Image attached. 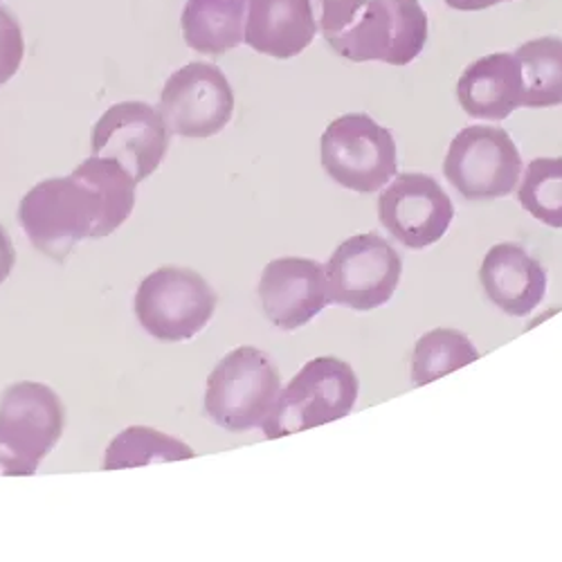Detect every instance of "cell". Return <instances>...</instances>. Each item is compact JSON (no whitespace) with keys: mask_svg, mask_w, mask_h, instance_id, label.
I'll return each mask as SVG.
<instances>
[{"mask_svg":"<svg viewBox=\"0 0 562 562\" xmlns=\"http://www.w3.org/2000/svg\"><path fill=\"white\" fill-rule=\"evenodd\" d=\"M135 180L115 160L92 156L70 176L34 184L19 205L27 241L55 261H66L83 239H104L135 207Z\"/></svg>","mask_w":562,"mask_h":562,"instance_id":"obj_1","label":"cell"},{"mask_svg":"<svg viewBox=\"0 0 562 562\" xmlns=\"http://www.w3.org/2000/svg\"><path fill=\"white\" fill-rule=\"evenodd\" d=\"M358 394L360 383L351 364L336 356H319L295 373L289 387L279 390L261 424L263 435L266 439H281L345 418Z\"/></svg>","mask_w":562,"mask_h":562,"instance_id":"obj_2","label":"cell"},{"mask_svg":"<svg viewBox=\"0 0 562 562\" xmlns=\"http://www.w3.org/2000/svg\"><path fill=\"white\" fill-rule=\"evenodd\" d=\"M66 409L57 392L21 381L0 398V477H30L59 443Z\"/></svg>","mask_w":562,"mask_h":562,"instance_id":"obj_3","label":"cell"},{"mask_svg":"<svg viewBox=\"0 0 562 562\" xmlns=\"http://www.w3.org/2000/svg\"><path fill=\"white\" fill-rule=\"evenodd\" d=\"M281 390L274 360L257 347H239L212 369L205 414L227 432H250L270 414Z\"/></svg>","mask_w":562,"mask_h":562,"instance_id":"obj_4","label":"cell"},{"mask_svg":"<svg viewBox=\"0 0 562 562\" xmlns=\"http://www.w3.org/2000/svg\"><path fill=\"white\" fill-rule=\"evenodd\" d=\"M319 158L326 176L358 194H376L398 173L392 131L367 113H347L326 126Z\"/></svg>","mask_w":562,"mask_h":562,"instance_id":"obj_5","label":"cell"},{"mask_svg":"<svg viewBox=\"0 0 562 562\" xmlns=\"http://www.w3.org/2000/svg\"><path fill=\"white\" fill-rule=\"evenodd\" d=\"M428 14L418 0H367L356 21L326 38L331 50L353 64L409 66L428 43Z\"/></svg>","mask_w":562,"mask_h":562,"instance_id":"obj_6","label":"cell"},{"mask_svg":"<svg viewBox=\"0 0 562 562\" xmlns=\"http://www.w3.org/2000/svg\"><path fill=\"white\" fill-rule=\"evenodd\" d=\"M135 317L160 342L196 338L216 311V293L203 274L180 266H162L135 291Z\"/></svg>","mask_w":562,"mask_h":562,"instance_id":"obj_7","label":"cell"},{"mask_svg":"<svg viewBox=\"0 0 562 562\" xmlns=\"http://www.w3.org/2000/svg\"><path fill=\"white\" fill-rule=\"evenodd\" d=\"M443 173L468 201H493L513 194L522 176V156L499 126L461 128L450 143Z\"/></svg>","mask_w":562,"mask_h":562,"instance_id":"obj_8","label":"cell"},{"mask_svg":"<svg viewBox=\"0 0 562 562\" xmlns=\"http://www.w3.org/2000/svg\"><path fill=\"white\" fill-rule=\"evenodd\" d=\"M331 304L353 311L385 306L403 274V259L381 234H356L342 241L324 268Z\"/></svg>","mask_w":562,"mask_h":562,"instance_id":"obj_9","label":"cell"},{"mask_svg":"<svg viewBox=\"0 0 562 562\" xmlns=\"http://www.w3.org/2000/svg\"><path fill=\"white\" fill-rule=\"evenodd\" d=\"M158 113L171 133L187 139H207L229 124L234 90L221 68L192 61L162 86Z\"/></svg>","mask_w":562,"mask_h":562,"instance_id":"obj_10","label":"cell"},{"mask_svg":"<svg viewBox=\"0 0 562 562\" xmlns=\"http://www.w3.org/2000/svg\"><path fill=\"white\" fill-rule=\"evenodd\" d=\"M171 131L158 109L145 102L113 104L92 128V156L120 162L145 182L165 162Z\"/></svg>","mask_w":562,"mask_h":562,"instance_id":"obj_11","label":"cell"},{"mask_svg":"<svg viewBox=\"0 0 562 562\" xmlns=\"http://www.w3.org/2000/svg\"><path fill=\"white\" fill-rule=\"evenodd\" d=\"M379 216L392 237L412 250H424L450 229L454 205L428 173H396L379 199Z\"/></svg>","mask_w":562,"mask_h":562,"instance_id":"obj_12","label":"cell"},{"mask_svg":"<svg viewBox=\"0 0 562 562\" xmlns=\"http://www.w3.org/2000/svg\"><path fill=\"white\" fill-rule=\"evenodd\" d=\"M259 300L266 317L277 329H302L331 304L324 266L302 257L270 261L259 279Z\"/></svg>","mask_w":562,"mask_h":562,"instance_id":"obj_13","label":"cell"},{"mask_svg":"<svg viewBox=\"0 0 562 562\" xmlns=\"http://www.w3.org/2000/svg\"><path fill=\"white\" fill-rule=\"evenodd\" d=\"M482 289L499 311L527 317L547 295V270L518 244L493 246L480 266Z\"/></svg>","mask_w":562,"mask_h":562,"instance_id":"obj_14","label":"cell"},{"mask_svg":"<svg viewBox=\"0 0 562 562\" xmlns=\"http://www.w3.org/2000/svg\"><path fill=\"white\" fill-rule=\"evenodd\" d=\"M459 106L475 120L502 122L525 104V79L513 53L473 61L457 81Z\"/></svg>","mask_w":562,"mask_h":562,"instance_id":"obj_15","label":"cell"},{"mask_svg":"<svg viewBox=\"0 0 562 562\" xmlns=\"http://www.w3.org/2000/svg\"><path fill=\"white\" fill-rule=\"evenodd\" d=\"M317 25L308 0H248L244 41L274 59H293L313 43Z\"/></svg>","mask_w":562,"mask_h":562,"instance_id":"obj_16","label":"cell"},{"mask_svg":"<svg viewBox=\"0 0 562 562\" xmlns=\"http://www.w3.org/2000/svg\"><path fill=\"white\" fill-rule=\"evenodd\" d=\"M248 0H187L182 38L201 55H225L244 43Z\"/></svg>","mask_w":562,"mask_h":562,"instance_id":"obj_17","label":"cell"},{"mask_svg":"<svg viewBox=\"0 0 562 562\" xmlns=\"http://www.w3.org/2000/svg\"><path fill=\"white\" fill-rule=\"evenodd\" d=\"M525 79L527 109L562 106V38L540 36L513 53Z\"/></svg>","mask_w":562,"mask_h":562,"instance_id":"obj_18","label":"cell"},{"mask_svg":"<svg viewBox=\"0 0 562 562\" xmlns=\"http://www.w3.org/2000/svg\"><path fill=\"white\" fill-rule=\"evenodd\" d=\"M480 360V351L457 329H435L418 338L412 356V383L424 387L448 373Z\"/></svg>","mask_w":562,"mask_h":562,"instance_id":"obj_19","label":"cell"},{"mask_svg":"<svg viewBox=\"0 0 562 562\" xmlns=\"http://www.w3.org/2000/svg\"><path fill=\"white\" fill-rule=\"evenodd\" d=\"M196 452L180 439H173L154 428L133 426L120 432L104 457V471H122V468L149 465L160 461L194 459Z\"/></svg>","mask_w":562,"mask_h":562,"instance_id":"obj_20","label":"cell"},{"mask_svg":"<svg viewBox=\"0 0 562 562\" xmlns=\"http://www.w3.org/2000/svg\"><path fill=\"white\" fill-rule=\"evenodd\" d=\"M518 203L540 223L562 229V158H536L529 162Z\"/></svg>","mask_w":562,"mask_h":562,"instance_id":"obj_21","label":"cell"},{"mask_svg":"<svg viewBox=\"0 0 562 562\" xmlns=\"http://www.w3.org/2000/svg\"><path fill=\"white\" fill-rule=\"evenodd\" d=\"M317 32L329 38L347 30L367 5V0H308Z\"/></svg>","mask_w":562,"mask_h":562,"instance_id":"obj_22","label":"cell"},{"mask_svg":"<svg viewBox=\"0 0 562 562\" xmlns=\"http://www.w3.org/2000/svg\"><path fill=\"white\" fill-rule=\"evenodd\" d=\"M25 55V41L21 23L14 14L0 5V86H5L21 68Z\"/></svg>","mask_w":562,"mask_h":562,"instance_id":"obj_23","label":"cell"},{"mask_svg":"<svg viewBox=\"0 0 562 562\" xmlns=\"http://www.w3.org/2000/svg\"><path fill=\"white\" fill-rule=\"evenodd\" d=\"M16 266V250L10 239L8 229L0 225V284H5L8 277L12 274V268Z\"/></svg>","mask_w":562,"mask_h":562,"instance_id":"obj_24","label":"cell"},{"mask_svg":"<svg viewBox=\"0 0 562 562\" xmlns=\"http://www.w3.org/2000/svg\"><path fill=\"white\" fill-rule=\"evenodd\" d=\"M443 3L459 12H482V10L495 8L499 3H508V0H443Z\"/></svg>","mask_w":562,"mask_h":562,"instance_id":"obj_25","label":"cell"}]
</instances>
